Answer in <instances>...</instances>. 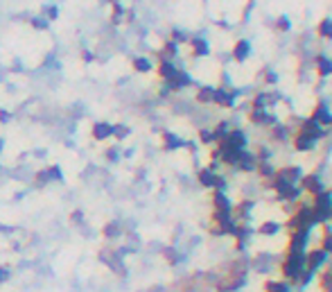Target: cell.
<instances>
[{
    "label": "cell",
    "instance_id": "1",
    "mask_svg": "<svg viewBox=\"0 0 332 292\" xmlns=\"http://www.w3.org/2000/svg\"><path fill=\"white\" fill-rule=\"evenodd\" d=\"M328 260L330 258H328V254H325L323 249H319V247H308L305 249V270L312 272L314 276L328 265Z\"/></svg>",
    "mask_w": 332,
    "mask_h": 292
},
{
    "label": "cell",
    "instance_id": "2",
    "mask_svg": "<svg viewBox=\"0 0 332 292\" xmlns=\"http://www.w3.org/2000/svg\"><path fill=\"white\" fill-rule=\"evenodd\" d=\"M197 179H199V184H201L203 188H213V190L226 192V179L221 175H217V172H213L208 168H201L197 172Z\"/></svg>",
    "mask_w": 332,
    "mask_h": 292
},
{
    "label": "cell",
    "instance_id": "3",
    "mask_svg": "<svg viewBox=\"0 0 332 292\" xmlns=\"http://www.w3.org/2000/svg\"><path fill=\"white\" fill-rule=\"evenodd\" d=\"M298 188H300V192H308L310 197H314V195H319V192H323L325 186H323V181H321V177L316 175V172H310V175L300 177Z\"/></svg>",
    "mask_w": 332,
    "mask_h": 292
},
{
    "label": "cell",
    "instance_id": "4",
    "mask_svg": "<svg viewBox=\"0 0 332 292\" xmlns=\"http://www.w3.org/2000/svg\"><path fill=\"white\" fill-rule=\"evenodd\" d=\"M273 177H278V179L287 181V184L298 186L300 177H303V170H300V165H285V168H278L276 172H273Z\"/></svg>",
    "mask_w": 332,
    "mask_h": 292
},
{
    "label": "cell",
    "instance_id": "5",
    "mask_svg": "<svg viewBox=\"0 0 332 292\" xmlns=\"http://www.w3.org/2000/svg\"><path fill=\"white\" fill-rule=\"evenodd\" d=\"M253 206H256V202H253V200L237 202V204L231 208V217H233L235 222H246V220H249V215H251V211H253Z\"/></svg>",
    "mask_w": 332,
    "mask_h": 292
},
{
    "label": "cell",
    "instance_id": "6",
    "mask_svg": "<svg viewBox=\"0 0 332 292\" xmlns=\"http://www.w3.org/2000/svg\"><path fill=\"white\" fill-rule=\"evenodd\" d=\"M298 132L300 134H305V136H310L316 143V140H321L325 136V129L323 127H319L316 123H312L310 118H305V120H300V125H298Z\"/></svg>",
    "mask_w": 332,
    "mask_h": 292
},
{
    "label": "cell",
    "instance_id": "7",
    "mask_svg": "<svg viewBox=\"0 0 332 292\" xmlns=\"http://www.w3.org/2000/svg\"><path fill=\"white\" fill-rule=\"evenodd\" d=\"M330 118H332V113L328 111L325 102H319V104H316V107L312 109V113H310V120L316 123L319 127H325V125H330Z\"/></svg>",
    "mask_w": 332,
    "mask_h": 292
},
{
    "label": "cell",
    "instance_id": "8",
    "mask_svg": "<svg viewBox=\"0 0 332 292\" xmlns=\"http://www.w3.org/2000/svg\"><path fill=\"white\" fill-rule=\"evenodd\" d=\"M280 229H283L280 222H276V220H265V222L258 224L253 233H258V236H262V238H273V236H278V233H280Z\"/></svg>",
    "mask_w": 332,
    "mask_h": 292
},
{
    "label": "cell",
    "instance_id": "9",
    "mask_svg": "<svg viewBox=\"0 0 332 292\" xmlns=\"http://www.w3.org/2000/svg\"><path fill=\"white\" fill-rule=\"evenodd\" d=\"M249 120L253 125H260V127H273V125H276V116L267 113L265 109H253L249 113Z\"/></svg>",
    "mask_w": 332,
    "mask_h": 292
},
{
    "label": "cell",
    "instance_id": "10",
    "mask_svg": "<svg viewBox=\"0 0 332 292\" xmlns=\"http://www.w3.org/2000/svg\"><path fill=\"white\" fill-rule=\"evenodd\" d=\"M316 285L319 292H332V260H328V265L316 274Z\"/></svg>",
    "mask_w": 332,
    "mask_h": 292
},
{
    "label": "cell",
    "instance_id": "11",
    "mask_svg": "<svg viewBox=\"0 0 332 292\" xmlns=\"http://www.w3.org/2000/svg\"><path fill=\"white\" fill-rule=\"evenodd\" d=\"M210 202H213V211H219V213H231V208H233L228 195L221 192V190H215L213 197H210Z\"/></svg>",
    "mask_w": 332,
    "mask_h": 292
},
{
    "label": "cell",
    "instance_id": "12",
    "mask_svg": "<svg viewBox=\"0 0 332 292\" xmlns=\"http://www.w3.org/2000/svg\"><path fill=\"white\" fill-rule=\"evenodd\" d=\"M221 140H226V143L235 150H246V134L242 132V129H231Z\"/></svg>",
    "mask_w": 332,
    "mask_h": 292
},
{
    "label": "cell",
    "instance_id": "13",
    "mask_svg": "<svg viewBox=\"0 0 332 292\" xmlns=\"http://www.w3.org/2000/svg\"><path fill=\"white\" fill-rule=\"evenodd\" d=\"M213 102L219 104V107H224V109H231L235 104V93L233 91H226V88H215Z\"/></svg>",
    "mask_w": 332,
    "mask_h": 292
},
{
    "label": "cell",
    "instance_id": "14",
    "mask_svg": "<svg viewBox=\"0 0 332 292\" xmlns=\"http://www.w3.org/2000/svg\"><path fill=\"white\" fill-rule=\"evenodd\" d=\"M256 156H253V152H246V150H242V154H240V159H237V163H235V168L240 170V172H256Z\"/></svg>",
    "mask_w": 332,
    "mask_h": 292
},
{
    "label": "cell",
    "instance_id": "15",
    "mask_svg": "<svg viewBox=\"0 0 332 292\" xmlns=\"http://www.w3.org/2000/svg\"><path fill=\"white\" fill-rule=\"evenodd\" d=\"M319 229H321V238H319V245H316V247L323 249V252L328 254V258H330L332 256V229H330V222L323 224V227H319Z\"/></svg>",
    "mask_w": 332,
    "mask_h": 292
},
{
    "label": "cell",
    "instance_id": "16",
    "mask_svg": "<svg viewBox=\"0 0 332 292\" xmlns=\"http://www.w3.org/2000/svg\"><path fill=\"white\" fill-rule=\"evenodd\" d=\"M292 145H294V150H296V152H310V150H314L316 143L310 136L296 132V134H294V138H292Z\"/></svg>",
    "mask_w": 332,
    "mask_h": 292
},
{
    "label": "cell",
    "instance_id": "17",
    "mask_svg": "<svg viewBox=\"0 0 332 292\" xmlns=\"http://www.w3.org/2000/svg\"><path fill=\"white\" fill-rule=\"evenodd\" d=\"M113 136V125L109 123H95L93 125V138L95 140H107Z\"/></svg>",
    "mask_w": 332,
    "mask_h": 292
},
{
    "label": "cell",
    "instance_id": "18",
    "mask_svg": "<svg viewBox=\"0 0 332 292\" xmlns=\"http://www.w3.org/2000/svg\"><path fill=\"white\" fill-rule=\"evenodd\" d=\"M262 292H292V288L283 279H267L262 283Z\"/></svg>",
    "mask_w": 332,
    "mask_h": 292
},
{
    "label": "cell",
    "instance_id": "19",
    "mask_svg": "<svg viewBox=\"0 0 332 292\" xmlns=\"http://www.w3.org/2000/svg\"><path fill=\"white\" fill-rule=\"evenodd\" d=\"M249 52H251V43L246 39H240L235 43V48H233V59L235 61H244L246 57H249Z\"/></svg>",
    "mask_w": 332,
    "mask_h": 292
},
{
    "label": "cell",
    "instance_id": "20",
    "mask_svg": "<svg viewBox=\"0 0 332 292\" xmlns=\"http://www.w3.org/2000/svg\"><path fill=\"white\" fill-rule=\"evenodd\" d=\"M183 140L176 136V134H172V132H163V148L167 150V152H172V150H178V148H183Z\"/></svg>",
    "mask_w": 332,
    "mask_h": 292
},
{
    "label": "cell",
    "instance_id": "21",
    "mask_svg": "<svg viewBox=\"0 0 332 292\" xmlns=\"http://www.w3.org/2000/svg\"><path fill=\"white\" fill-rule=\"evenodd\" d=\"M176 72H178V70L174 68V64H172L170 59H163L161 66H158V75H161L163 80H167V82H172L174 77H176Z\"/></svg>",
    "mask_w": 332,
    "mask_h": 292
},
{
    "label": "cell",
    "instance_id": "22",
    "mask_svg": "<svg viewBox=\"0 0 332 292\" xmlns=\"http://www.w3.org/2000/svg\"><path fill=\"white\" fill-rule=\"evenodd\" d=\"M102 236L107 238V240H115V238H120V236H122V227H120V222H109V224H104Z\"/></svg>",
    "mask_w": 332,
    "mask_h": 292
},
{
    "label": "cell",
    "instance_id": "23",
    "mask_svg": "<svg viewBox=\"0 0 332 292\" xmlns=\"http://www.w3.org/2000/svg\"><path fill=\"white\" fill-rule=\"evenodd\" d=\"M316 72H319V77H328L332 75V61L328 57H316Z\"/></svg>",
    "mask_w": 332,
    "mask_h": 292
},
{
    "label": "cell",
    "instance_id": "24",
    "mask_svg": "<svg viewBox=\"0 0 332 292\" xmlns=\"http://www.w3.org/2000/svg\"><path fill=\"white\" fill-rule=\"evenodd\" d=\"M256 172L258 175H260V179H271L273 177V172H276V168H273L271 163H269V161H258L256 163Z\"/></svg>",
    "mask_w": 332,
    "mask_h": 292
},
{
    "label": "cell",
    "instance_id": "25",
    "mask_svg": "<svg viewBox=\"0 0 332 292\" xmlns=\"http://www.w3.org/2000/svg\"><path fill=\"white\" fill-rule=\"evenodd\" d=\"M188 43L192 45V52H194V55H199V57L208 55V43H206L203 39H190Z\"/></svg>",
    "mask_w": 332,
    "mask_h": 292
},
{
    "label": "cell",
    "instance_id": "26",
    "mask_svg": "<svg viewBox=\"0 0 332 292\" xmlns=\"http://www.w3.org/2000/svg\"><path fill=\"white\" fill-rule=\"evenodd\" d=\"M163 256H165V260L170 265H178V263H181V254H178L174 247H165V249H163Z\"/></svg>",
    "mask_w": 332,
    "mask_h": 292
},
{
    "label": "cell",
    "instance_id": "27",
    "mask_svg": "<svg viewBox=\"0 0 332 292\" xmlns=\"http://www.w3.org/2000/svg\"><path fill=\"white\" fill-rule=\"evenodd\" d=\"M213 95H215V88H210V86H201L199 88V93H197V102H213Z\"/></svg>",
    "mask_w": 332,
    "mask_h": 292
},
{
    "label": "cell",
    "instance_id": "28",
    "mask_svg": "<svg viewBox=\"0 0 332 292\" xmlns=\"http://www.w3.org/2000/svg\"><path fill=\"white\" fill-rule=\"evenodd\" d=\"M319 36H323V39H332V20L330 18H323L319 23Z\"/></svg>",
    "mask_w": 332,
    "mask_h": 292
},
{
    "label": "cell",
    "instance_id": "29",
    "mask_svg": "<svg viewBox=\"0 0 332 292\" xmlns=\"http://www.w3.org/2000/svg\"><path fill=\"white\" fill-rule=\"evenodd\" d=\"M287 132H289V129L285 127V125H273V127H271L273 140H285V138H287Z\"/></svg>",
    "mask_w": 332,
    "mask_h": 292
},
{
    "label": "cell",
    "instance_id": "30",
    "mask_svg": "<svg viewBox=\"0 0 332 292\" xmlns=\"http://www.w3.org/2000/svg\"><path fill=\"white\" fill-rule=\"evenodd\" d=\"M228 132H231V129H228V123H224V120H221V123L217 125V127L213 129V134H215V143H217V140H221V138H224V136H226V134H228Z\"/></svg>",
    "mask_w": 332,
    "mask_h": 292
},
{
    "label": "cell",
    "instance_id": "31",
    "mask_svg": "<svg viewBox=\"0 0 332 292\" xmlns=\"http://www.w3.org/2000/svg\"><path fill=\"white\" fill-rule=\"evenodd\" d=\"M199 140H201V145H210V143H215V134H213V129H199Z\"/></svg>",
    "mask_w": 332,
    "mask_h": 292
},
{
    "label": "cell",
    "instance_id": "32",
    "mask_svg": "<svg viewBox=\"0 0 332 292\" xmlns=\"http://www.w3.org/2000/svg\"><path fill=\"white\" fill-rule=\"evenodd\" d=\"M134 68L140 70V72H147V70L151 68V64L145 59V57H138V59H134Z\"/></svg>",
    "mask_w": 332,
    "mask_h": 292
},
{
    "label": "cell",
    "instance_id": "33",
    "mask_svg": "<svg viewBox=\"0 0 332 292\" xmlns=\"http://www.w3.org/2000/svg\"><path fill=\"white\" fill-rule=\"evenodd\" d=\"M276 28L280 30V32H287L289 30V18L287 16H278L276 18Z\"/></svg>",
    "mask_w": 332,
    "mask_h": 292
},
{
    "label": "cell",
    "instance_id": "34",
    "mask_svg": "<svg viewBox=\"0 0 332 292\" xmlns=\"http://www.w3.org/2000/svg\"><path fill=\"white\" fill-rule=\"evenodd\" d=\"M47 175H50V181H61V170L57 165H50L47 168Z\"/></svg>",
    "mask_w": 332,
    "mask_h": 292
},
{
    "label": "cell",
    "instance_id": "35",
    "mask_svg": "<svg viewBox=\"0 0 332 292\" xmlns=\"http://www.w3.org/2000/svg\"><path fill=\"white\" fill-rule=\"evenodd\" d=\"M256 156V161H269V156H271V152H269L267 148H258V152L253 154Z\"/></svg>",
    "mask_w": 332,
    "mask_h": 292
},
{
    "label": "cell",
    "instance_id": "36",
    "mask_svg": "<svg viewBox=\"0 0 332 292\" xmlns=\"http://www.w3.org/2000/svg\"><path fill=\"white\" fill-rule=\"evenodd\" d=\"M126 134H129V129H126L124 125H118V127H113V136L115 138H124Z\"/></svg>",
    "mask_w": 332,
    "mask_h": 292
},
{
    "label": "cell",
    "instance_id": "37",
    "mask_svg": "<svg viewBox=\"0 0 332 292\" xmlns=\"http://www.w3.org/2000/svg\"><path fill=\"white\" fill-rule=\"evenodd\" d=\"M9 276H12V270H9V267H3V265H0V285L7 283Z\"/></svg>",
    "mask_w": 332,
    "mask_h": 292
},
{
    "label": "cell",
    "instance_id": "38",
    "mask_svg": "<svg viewBox=\"0 0 332 292\" xmlns=\"http://www.w3.org/2000/svg\"><path fill=\"white\" fill-rule=\"evenodd\" d=\"M267 82H269V84H276V82H278V75L269 70V72H267Z\"/></svg>",
    "mask_w": 332,
    "mask_h": 292
},
{
    "label": "cell",
    "instance_id": "39",
    "mask_svg": "<svg viewBox=\"0 0 332 292\" xmlns=\"http://www.w3.org/2000/svg\"><path fill=\"white\" fill-rule=\"evenodd\" d=\"M70 220H72V222H77V224L82 222V211H75V213H72V217H70Z\"/></svg>",
    "mask_w": 332,
    "mask_h": 292
},
{
    "label": "cell",
    "instance_id": "40",
    "mask_svg": "<svg viewBox=\"0 0 332 292\" xmlns=\"http://www.w3.org/2000/svg\"><path fill=\"white\" fill-rule=\"evenodd\" d=\"M330 222H332V211H330Z\"/></svg>",
    "mask_w": 332,
    "mask_h": 292
},
{
    "label": "cell",
    "instance_id": "41",
    "mask_svg": "<svg viewBox=\"0 0 332 292\" xmlns=\"http://www.w3.org/2000/svg\"><path fill=\"white\" fill-rule=\"evenodd\" d=\"M330 127H332V118H330Z\"/></svg>",
    "mask_w": 332,
    "mask_h": 292
},
{
    "label": "cell",
    "instance_id": "42",
    "mask_svg": "<svg viewBox=\"0 0 332 292\" xmlns=\"http://www.w3.org/2000/svg\"><path fill=\"white\" fill-rule=\"evenodd\" d=\"M0 148H3V140H0Z\"/></svg>",
    "mask_w": 332,
    "mask_h": 292
},
{
    "label": "cell",
    "instance_id": "43",
    "mask_svg": "<svg viewBox=\"0 0 332 292\" xmlns=\"http://www.w3.org/2000/svg\"><path fill=\"white\" fill-rule=\"evenodd\" d=\"M113 3H118V0H113Z\"/></svg>",
    "mask_w": 332,
    "mask_h": 292
}]
</instances>
